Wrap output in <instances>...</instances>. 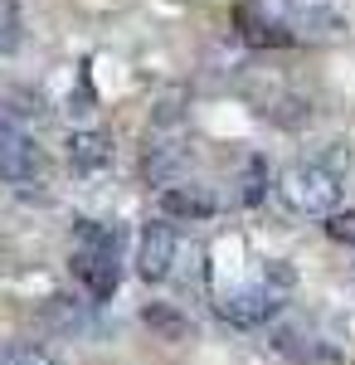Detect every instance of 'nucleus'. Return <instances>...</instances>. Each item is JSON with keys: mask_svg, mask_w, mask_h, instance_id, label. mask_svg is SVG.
I'll list each match as a JSON object with an SVG mask.
<instances>
[{"mask_svg": "<svg viewBox=\"0 0 355 365\" xmlns=\"http://www.w3.org/2000/svg\"><path fill=\"white\" fill-rule=\"evenodd\" d=\"M68 268L78 287L93 302H108L122 282V229L103 225V220H83L73 229V253H68Z\"/></svg>", "mask_w": 355, "mask_h": 365, "instance_id": "f257e3e1", "label": "nucleus"}, {"mask_svg": "<svg viewBox=\"0 0 355 365\" xmlns=\"http://www.w3.org/2000/svg\"><path fill=\"white\" fill-rule=\"evenodd\" d=\"M277 200L302 220H331L341 205V170L326 161H297L277 175Z\"/></svg>", "mask_w": 355, "mask_h": 365, "instance_id": "f03ea898", "label": "nucleus"}, {"mask_svg": "<svg viewBox=\"0 0 355 365\" xmlns=\"http://www.w3.org/2000/svg\"><path fill=\"white\" fill-rule=\"evenodd\" d=\"M287 287H292V268H282V263H268L258 282H248L239 292H224V302H219V317L229 322V327H263V322H273L282 302H287Z\"/></svg>", "mask_w": 355, "mask_h": 365, "instance_id": "7ed1b4c3", "label": "nucleus"}, {"mask_svg": "<svg viewBox=\"0 0 355 365\" xmlns=\"http://www.w3.org/2000/svg\"><path fill=\"white\" fill-rule=\"evenodd\" d=\"M282 15L297 44H331L355 34V0H282Z\"/></svg>", "mask_w": 355, "mask_h": 365, "instance_id": "20e7f679", "label": "nucleus"}, {"mask_svg": "<svg viewBox=\"0 0 355 365\" xmlns=\"http://www.w3.org/2000/svg\"><path fill=\"white\" fill-rule=\"evenodd\" d=\"M0 180L10 185H29V180H44V156L15 117L0 108Z\"/></svg>", "mask_w": 355, "mask_h": 365, "instance_id": "39448f33", "label": "nucleus"}, {"mask_svg": "<svg viewBox=\"0 0 355 365\" xmlns=\"http://www.w3.org/2000/svg\"><path fill=\"white\" fill-rule=\"evenodd\" d=\"M234 25L244 34V44H253V49H287V44H297L292 29H287V15H282V0H239Z\"/></svg>", "mask_w": 355, "mask_h": 365, "instance_id": "423d86ee", "label": "nucleus"}, {"mask_svg": "<svg viewBox=\"0 0 355 365\" xmlns=\"http://www.w3.org/2000/svg\"><path fill=\"white\" fill-rule=\"evenodd\" d=\"M175 249H180V239L170 225H146L137 239V273L146 282H165L175 268Z\"/></svg>", "mask_w": 355, "mask_h": 365, "instance_id": "0eeeda50", "label": "nucleus"}, {"mask_svg": "<svg viewBox=\"0 0 355 365\" xmlns=\"http://www.w3.org/2000/svg\"><path fill=\"white\" fill-rule=\"evenodd\" d=\"M165 220H210L219 210V200L210 195V185H195V180H170L161 185V195H156Z\"/></svg>", "mask_w": 355, "mask_h": 365, "instance_id": "6e6552de", "label": "nucleus"}, {"mask_svg": "<svg viewBox=\"0 0 355 365\" xmlns=\"http://www.w3.org/2000/svg\"><path fill=\"white\" fill-rule=\"evenodd\" d=\"M68 166L78 175H103L112 166V137L108 132H73L68 137Z\"/></svg>", "mask_w": 355, "mask_h": 365, "instance_id": "1a4fd4ad", "label": "nucleus"}, {"mask_svg": "<svg viewBox=\"0 0 355 365\" xmlns=\"http://www.w3.org/2000/svg\"><path fill=\"white\" fill-rule=\"evenodd\" d=\"M273 346L282 351V356H292V361H302V365H326V361H336V351H331V346H321L317 336H307L302 327H282Z\"/></svg>", "mask_w": 355, "mask_h": 365, "instance_id": "9d476101", "label": "nucleus"}, {"mask_svg": "<svg viewBox=\"0 0 355 365\" xmlns=\"http://www.w3.org/2000/svg\"><path fill=\"white\" fill-rule=\"evenodd\" d=\"M0 365H54V356L34 341H15V346H0Z\"/></svg>", "mask_w": 355, "mask_h": 365, "instance_id": "9b49d317", "label": "nucleus"}, {"mask_svg": "<svg viewBox=\"0 0 355 365\" xmlns=\"http://www.w3.org/2000/svg\"><path fill=\"white\" fill-rule=\"evenodd\" d=\"M263 190H268V166H263L258 156H248V166H244V190H239V200H244V205H258V200H263Z\"/></svg>", "mask_w": 355, "mask_h": 365, "instance_id": "f8f14e48", "label": "nucleus"}, {"mask_svg": "<svg viewBox=\"0 0 355 365\" xmlns=\"http://www.w3.org/2000/svg\"><path fill=\"white\" fill-rule=\"evenodd\" d=\"M20 49V10L15 0H0V54H15Z\"/></svg>", "mask_w": 355, "mask_h": 365, "instance_id": "ddd939ff", "label": "nucleus"}, {"mask_svg": "<svg viewBox=\"0 0 355 365\" xmlns=\"http://www.w3.org/2000/svg\"><path fill=\"white\" fill-rule=\"evenodd\" d=\"M326 234L336 244H355V210H336L326 220Z\"/></svg>", "mask_w": 355, "mask_h": 365, "instance_id": "4468645a", "label": "nucleus"}]
</instances>
